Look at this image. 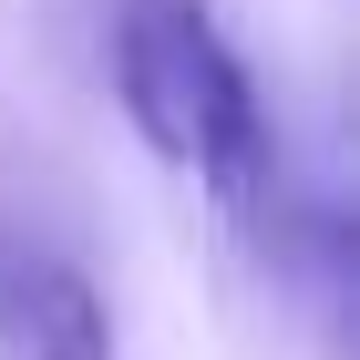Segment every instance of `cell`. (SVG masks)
Masks as SVG:
<instances>
[{
  "instance_id": "6da1fadb",
  "label": "cell",
  "mask_w": 360,
  "mask_h": 360,
  "mask_svg": "<svg viewBox=\"0 0 360 360\" xmlns=\"http://www.w3.org/2000/svg\"><path fill=\"white\" fill-rule=\"evenodd\" d=\"M113 72H124V113L165 165L206 175L226 206H257L278 175L268 113H257L248 62L217 41L206 0H124L113 11Z\"/></svg>"
},
{
  "instance_id": "7a4b0ae2",
  "label": "cell",
  "mask_w": 360,
  "mask_h": 360,
  "mask_svg": "<svg viewBox=\"0 0 360 360\" xmlns=\"http://www.w3.org/2000/svg\"><path fill=\"white\" fill-rule=\"evenodd\" d=\"M11 330H21V360H113V319L62 257H31L11 278Z\"/></svg>"
}]
</instances>
